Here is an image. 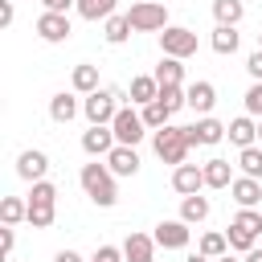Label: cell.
<instances>
[{"instance_id": "29", "label": "cell", "mask_w": 262, "mask_h": 262, "mask_svg": "<svg viewBox=\"0 0 262 262\" xmlns=\"http://www.w3.org/2000/svg\"><path fill=\"white\" fill-rule=\"evenodd\" d=\"M237 29H229V25H217L213 29V53H221V57H229V53H237Z\"/></svg>"}, {"instance_id": "2", "label": "cell", "mask_w": 262, "mask_h": 262, "mask_svg": "<svg viewBox=\"0 0 262 262\" xmlns=\"http://www.w3.org/2000/svg\"><path fill=\"white\" fill-rule=\"evenodd\" d=\"M151 147H156V156H160L164 164L180 168V164L188 160V151H192V143H188V127H176V123L160 127V131L151 135Z\"/></svg>"}, {"instance_id": "28", "label": "cell", "mask_w": 262, "mask_h": 262, "mask_svg": "<svg viewBox=\"0 0 262 262\" xmlns=\"http://www.w3.org/2000/svg\"><path fill=\"white\" fill-rule=\"evenodd\" d=\"M131 33H135V29H131V20H127V12H123V16L115 12V16H111V20L102 25V37H106L111 45H123V41H127Z\"/></svg>"}, {"instance_id": "44", "label": "cell", "mask_w": 262, "mask_h": 262, "mask_svg": "<svg viewBox=\"0 0 262 262\" xmlns=\"http://www.w3.org/2000/svg\"><path fill=\"white\" fill-rule=\"evenodd\" d=\"M217 262H242V258H233V254H221V258H217Z\"/></svg>"}, {"instance_id": "1", "label": "cell", "mask_w": 262, "mask_h": 262, "mask_svg": "<svg viewBox=\"0 0 262 262\" xmlns=\"http://www.w3.org/2000/svg\"><path fill=\"white\" fill-rule=\"evenodd\" d=\"M78 180H82V188H86V196L98 205V209H111L115 201H119V192H115V172L106 168V164H82V172H78Z\"/></svg>"}, {"instance_id": "46", "label": "cell", "mask_w": 262, "mask_h": 262, "mask_svg": "<svg viewBox=\"0 0 262 262\" xmlns=\"http://www.w3.org/2000/svg\"><path fill=\"white\" fill-rule=\"evenodd\" d=\"M258 49H262V33H258Z\"/></svg>"}, {"instance_id": "14", "label": "cell", "mask_w": 262, "mask_h": 262, "mask_svg": "<svg viewBox=\"0 0 262 262\" xmlns=\"http://www.w3.org/2000/svg\"><path fill=\"white\" fill-rule=\"evenodd\" d=\"M172 188H176L180 196H196V192L205 188V172H201L196 164H180V168H172Z\"/></svg>"}, {"instance_id": "24", "label": "cell", "mask_w": 262, "mask_h": 262, "mask_svg": "<svg viewBox=\"0 0 262 262\" xmlns=\"http://www.w3.org/2000/svg\"><path fill=\"white\" fill-rule=\"evenodd\" d=\"M0 221L4 225H20V221H29V201H20V196H4L0 201Z\"/></svg>"}, {"instance_id": "3", "label": "cell", "mask_w": 262, "mask_h": 262, "mask_svg": "<svg viewBox=\"0 0 262 262\" xmlns=\"http://www.w3.org/2000/svg\"><path fill=\"white\" fill-rule=\"evenodd\" d=\"M225 237H229V250L250 254V250H254V242L262 237V213H258V209H237V217L229 221Z\"/></svg>"}, {"instance_id": "38", "label": "cell", "mask_w": 262, "mask_h": 262, "mask_svg": "<svg viewBox=\"0 0 262 262\" xmlns=\"http://www.w3.org/2000/svg\"><path fill=\"white\" fill-rule=\"evenodd\" d=\"M246 70H250V78H254V82H262V49H254V53L246 57Z\"/></svg>"}, {"instance_id": "13", "label": "cell", "mask_w": 262, "mask_h": 262, "mask_svg": "<svg viewBox=\"0 0 262 262\" xmlns=\"http://www.w3.org/2000/svg\"><path fill=\"white\" fill-rule=\"evenodd\" d=\"M115 147H119V139H115L111 127H90V131H82V151H86V156H111Z\"/></svg>"}, {"instance_id": "15", "label": "cell", "mask_w": 262, "mask_h": 262, "mask_svg": "<svg viewBox=\"0 0 262 262\" xmlns=\"http://www.w3.org/2000/svg\"><path fill=\"white\" fill-rule=\"evenodd\" d=\"M201 172H205V188H229L237 176H233V164L229 160H221V156H213V160H205L201 164Z\"/></svg>"}, {"instance_id": "23", "label": "cell", "mask_w": 262, "mask_h": 262, "mask_svg": "<svg viewBox=\"0 0 262 262\" xmlns=\"http://www.w3.org/2000/svg\"><path fill=\"white\" fill-rule=\"evenodd\" d=\"M115 4H119V0H78L74 8H78L82 20H111V16H115Z\"/></svg>"}, {"instance_id": "9", "label": "cell", "mask_w": 262, "mask_h": 262, "mask_svg": "<svg viewBox=\"0 0 262 262\" xmlns=\"http://www.w3.org/2000/svg\"><path fill=\"white\" fill-rule=\"evenodd\" d=\"M33 29H37V37H41V41H49V45H61V41H70V33H74L70 16H61V12H41Z\"/></svg>"}, {"instance_id": "45", "label": "cell", "mask_w": 262, "mask_h": 262, "mask_svg": "<svg viewBox=\"0 0 262 262\" xmlns=\"http://www.w3.org/2000/svg\"><path fill=\"white\" fill-rule=\"evenodd\" d=\"M258 143H262V119H258Z\"/></svg>"}, {"instance_id": "35", "label": "cell", "mask_w": 262, "mask_h": 262, "mask_svg": "<svg viewBox=\"0 0 262 262\" xmlns=\"http://www.w3.org/2000/svg\"><path fill=\"white\" fill-rule=\"evenodd\" d=\"M246 115H250V119H262V82H254V86L246 90Z\"/></svg>"}, {"instance_id": "30", "label": "cell", "mask_w": 262, "mask_h": 262, "mask_svg": "<svg viewBox=\"0 0 262 262\" xmlns=\"http://www.w3.org/2000/svg\"><path fill=\"white\" fill-rule=\"evenodd\" d=\"M156 82H160V86H180V82H184V66H180V57H164V61L156 66Z\"/></svg>"}, {"instance_id": "47", "label": "cell", "mask_w": 262, "mask_h": 262, "mask_svg": "<svg viewBox=\"0 0 262 262\" xmlns=\"http://www.w3.org/2000/svg\"><path fill=\"white\" fill-rule=\"evenodd\" d=\"M90 262H94V258H90Z\"/></svg>"}, {"instance_id": "10", "label": "cell", "mask_w": 262, "mask_h": 262, "mask_svg": "<svg viewBox=\"0 0 262 262\" xmlns=\"http://www.w3.org/2000/svg\"><path fill=\"white\" fill-rule=\"evenodd\" d=\"M151 237H156V246H164V250H184L188 237H192V229H188V221L176 217V221H160Z\"/></svg>"}, {"instance_id": "6", "label": "cell", "mask_w": 262, "mask_h": 262, "mask_svg": "<svg viewBox=\"0 0 262 262\" xmlns=\"http://www.w3.org/2000/svg\"><path fill=\"white\" fill-rule=\"evenodd\" d=\"M127 20L135 33H164L168 29V8L160 0H135L127 8Z\"/></svg>"}, {"instance_id": "41", "label": "cell", "mask_w": 262, "mask_h": 262, "mask_svg": "<svg viewBox=\"0 0 262 262\" xmlns=\"http://www.w3.org/2000/svg\"><path fill=\"white\" fill-rule=\"evenodd\" d=\"M53 262H82V254H74V250H57Z\"/></svg>"}, {"instance_id": "43", "label": "cell", "mask_w": 262, "mask_h": 262, "mask_svg": "<svg viewBox=\"0 0 262 262\" xmlns=\"http://www.w3.org/2000/svg\"><path fill=\"white\" fill-rule=\"evenodd\" d=\"M184 262H213V258H205V254H192V258H184Z\"/></svg>"}, {"instance_id": "17", "label": "cell", "mask_w": 262, "mask_h": 262, "mask_svg": "<svg viewBox=\"0 0 262 262\" xmlns=\"http://www.w3.org/2000/svg\"><path fill=\"white\" fill-rule=\"evenodd\" d=\"M123 258H127V262H156V237H147V233H127Z\"/></svg>"}, {"instance_id": "34", "label": "cell", "mask_w": 262, "mask_h": 262, "mask_svg": "<svg viewBox=\"0 0 262 262\" xmlns=\"http://www.w3.org/2000/svg\"><path fill=\"white\" fill-rule=\"evenodd\" d=\"M160 102L176 115L180 106H188V94H184V86H160Z\"/></svg>"}, {"instance_id": "37", "label": "cell", "mask_w": 262, "mask_h": 262, "mask_svg": "<svg viewBox=\"0 0 262 262\" xmlns=\"http://www.w3.org/2000/svg\"><path fill=\"white\" fill-rule=\"evenodd\" d=\"M12 246H16V229H12V225H4V229H0V254L8 258V254H12Z\"/></svg>"}, {"instance_id": "21", "label": "cell", "mask_w": 262, "mask_h": 262, "mask_svg": "<svg viewBox=\"0 0 262 262\" xmlns=\"http://www.w3.org/2000/svg\"><path fill=\"white\" fill-rule=\"evenodd\" d=\"M156 98H160V82H156V74H135V78H131V102L147 106V102H156Z\"/></svg>"}, {"instance_id": "20", "label": "cell", "mask_w": 262, "mask_h": 262, "mask_svg": "<svg viewBox=\"0 0 262 262\" xmlns=\"http://www.w3.org/2000/svg\"><path fill=\"white\" fill-rule=\"evenodd\" d=\"M225 135H229V143H237V147H254V143H258V123H254L250 115H237Z\"/></svg>"}, {"instance_id": "19", "label": "cell", "mask_w": 262, "mask_h": 262, "mask_svg": "<svg viewBox=\"0 0 262 262\" xmlns=\"http://www.w3.org/2000/svg\"><path fill=\"white\" fill-rule=\"evenodd\" d=\"M106 168H111L115 176H135V172H139V151H135V147H123V143H119V147H115V151L106 156Z\"/></svg>"}, {"instance_id": "22", "label": "cell", "mask_w": 262, "mask_h": 262, "mask_svg": "<svg viewBox=\"0 0 262 262\" xmlns=\"http://www.w3.org/2000/svg\"><path fill=\"white\" fill-rule=\"evenodd\" d=\"M78 111H82V102H78L74 94H66V90L49 98V119H53V123H70Z\"/></svg>"}, {"instance_id": "48", "label": "cell", "mask_w": 262, "mask_h": 262, "mask_svg": "<svg viewBox=\"0 0 262 262\" xmlns=\"http://www.w3.org/2000/svg\"><path fill=\"white\" fill-rule=\"evenodd\" d=\"M12 4H16V0H12Z\"/></svg>"}, {"instance_id": "16", "label": "cell", "mask_w": 262, "mask_h": 262, "mask_svg": "<svg viewBox=\"0 0 262 262\" xmlns=\"http://www.w3.org/2000/svg\"><path fill=\"white\" fill-rule=\"evenodd\" d=\"M229 192H233L237 209H254V205H262V180H254V176H237V180L229 184Z\"/></svg>"}, {"instance_id": "31", "label": "cell", "mask_w": 262, "mask_h": 262, "mask_svg": "<svg viewBox=\"0 0 262 262\" xmlns=\"http://www.w3.org/2000/svg\"><path fill=\"white\" fill-rule=\"evenodd\" d=\"M237 168H242V176H254V180H262V147L254 143V147H242V156H237Z\"/></svg>"}, {"instance_id": "40", "label": "cell", "mask_w": 262, "mask_h": 262, "mask_svg": "<svg viewBox=\"0 0 262 262\" xmlns=\"http://www.w3.org/2000/svg\"><path fill=\"white\" fill-rule=\"evenodd\" d=\"M41 4H45V12H61V16H66L70 4H78V0H41Z\"/></svg>"}, {"instance_id": "36", "label": "cell", "mask_w": 262, "mask_h": 262, "mask_svg": "<svg viewBox=\"0 0 262 262\" xmlns=\"http://www.w3.org/2000/svg\"><path fill=\"white\" fill-rule=\"evenodd\" d=\"M94 262H127V258H123L119 246H98V250H94Z\"/></svg>"}, {"instance_id": "8", "label": "cell", "mask_w": 262, "mask_h": 262, "mask_svg": "<svg viewBox=\"0 0 262 262\" xmlns=\"http://www.w3.org/2000/svg\"><path fill=\"white\" fill-rule=\"evenodd\" d=\"M111 131H115V139H119L123 147H135V143L147 135V123H143V115H139V111H131V106H119V115H115Z\"/></svg>"}, {"instance_id": "5", "label": "cell", "mask_w": 262, "mask_h": 262, "mask_svg": "<svg viewBox=\"0 0 262 262\" xmlns=\"http://www.w3.org/2000/svg\"><path fill=\"white\" fill-rule=\"evenodd\" d=\"M57 217V188L49 180H37L29 192V225L33 229H49Z\"/></svg>"}, {"instance_id": "33", "label": "cell", "mask_w": 262, "mask_h": 262, "mask_svg": "<svg viewBox=\"0 0 262 262\" xmlns=\"http://www.w3.org/2000/svg\"><path fill=\"white\" fill-rule=\"evenodd\" d=\"M196 254H205V258H213V262H217L221 254H229V237H225V233H205Z\"/></svg>"}, {"instance_id": "4", "label": "cell", "mask_w": 262, "mask_h": 262, "mask_svg": "<svg viewBox=\"0 0 262 262\" xmlns=\"http://www.w3.org/2000/svg\"><path fill=\"white\" fill-rule=\"evenodd\" d=\"M119 98H123V90H119V86L86 94V98H82V115L90 119V127H111V123H115V115H119Z\"/></svg>"}, {"instance_id": "26", "label": "cell", "mask_w": 262, "mask_h": 262, "mask_svg": "<svg viewBox=\"0 0 262 262\" xmlns=\"http://www.w3.org/2000/svg\"><path fill=\"white\" fill-rule=\"evenodd\" d=\"M74 90L78 94H94L98 90V66H90V61H82V66H74Z\"/></svg>"}, {"instance_id": "11", "label": "cell", "mask_w": 262, "mask_h": 262, "mask_svg": "<svg viewBox=\"0 0 262 262\" xmlns=\"http://www.w3.org/2000/svg\"><path fill=\"white\" fill-rule=\"evenodd\" d=\"M45 172H49V156L45 151H37V147H29V151H20L16 156V176L20 180H45Z\"/></svg>"}, {"instance_id": "18", "label": "cell", "mask_w": 262, "mask_h": 262, "mask_svg": "<svg viewBox=\"0 0 262 262\" xmlns=\"http://www.w3.org/2000/svg\"><path fill=\"white\" fill-rule=\"evenodd\" d=\"M184 94H188V106L205 119L209 111H213V102H217V90H213V82H192V86H184Z\"/></svg>"}, {"instance_id": "42", "label": "cell", "mask_w": 262, "mask_h": 262, "mask_svg": "<svg viewBox=\"0 0 262 262\" xmlns=\"http://www.w3.org/2000/svg\"><path fill=\"white\" fill-rule=\"evenodd\" d=\"M242 262H262V246H254V250H250V254H246Z\"/></svg>"}, {"instance_id": "27", "label": "cell", "mask_w": 262, "mask_h": 262, "mask_svg": "<svg viewBox=\"0 0 262 262\" xmlns=\"http://www.w3.org/2000/svg\"><path fill=\"white\" fill-rule=\"evenodd\" d=\"M205 217H209V196H184V201H180V221L201 225Z\"/></svg>"}, {"instance_id": "39", "label": "cell", "mask_w": 262, "mask_h": 262, "mask_svg": "<svg viewBox=\"0 0 262 262\" xmlns=\"http://www.w3.org/2000/svg\"><path fill=\"white\" fill-rule=\"evenodd\" d=\"M12 16H16V4H12V0H0V25H4V29L12 25Z\"/></svg>"}, {"instance_id": "7", "label": "cell", "mask_w": 262, "mask_h": 262, "mask_svg": "<svg viewBox=\"0 0 262 262\" xmlns=\"http://www.w3.org/2000/svg\"><path fill=\"white\" fill-rule=\"evenodd\" d=\"M160 49H164V57H192L196 53V33L192 29H184V25H168L164 33H160Z\"/></svg>"}, {"instance_id": "25", "label": "cell", "mask_w": 262, "mask_h": 262, "mask_svg": "<svg viewBox=\"0 0 262 262\" xmlns=\"http://www.w3.org/2000/svg\"><path fill=\"white\" fill-rule=\"evenodd\" d=\"M213 16H217V25L237 29V20L246 16V4L242 0H213Z\"/></svg>"}, {"instance_id": "32", "label": "cell", "mask_w": 262, "mask_h": 262, "mask_svg": "<svg viewBox=\"0 0 262 262\" xmlns=\"http://www.w3.org/2000/svg\"><path fill=\"white\" fill-rule=\"evenodd\" d=\"M139 115H143L147 131H160V127H168V119H172V111H168V106H164L160 98H156V102H147V106H143Z\"/></svg>"}, {"instance_id": "12", "label": "cell", "mask_w": 262, "mask_h": 262, "mask_svg": "<svg viewBox=\"0 0 262 262\" xmlns=\"http://www.w3.org/2000/svg\"><path fill=\"white\" fill-rule=\"evenodd\" d=\"M225 131H229L225 123H217L213 115H205L201 123H192V127H188V143H192V147H196V143L213 147V143H221V139H225Z\"/></svg>"}]
</instances>
